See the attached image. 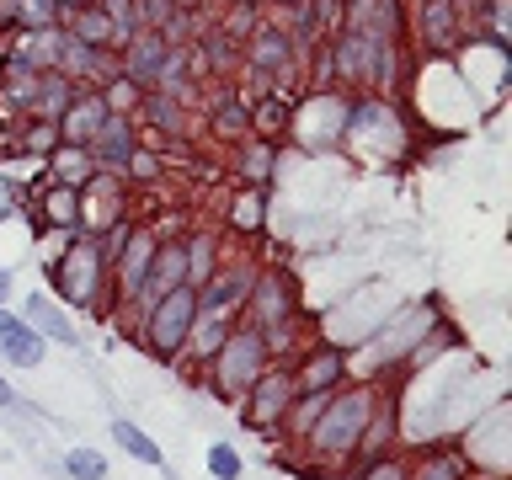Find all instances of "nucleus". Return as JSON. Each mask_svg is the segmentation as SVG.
Masks as SVG:
<instances>
[{"label": "nucleus", "mask_w": 512, "mask_h": 480, "mask_svg": "<svg viewBox=\"0 0 512 480\" xmlns=\"http://www.w3.org/2000/svg\"><path fill=\"white\" fill-rule=\"evenodd\" d=\"M368 422H374V390H336L310 427V448L315 454H352Z\"/></svg>", "instance_id": "f257e3e1"}, {"label": "nucleus", "mask_w": 512, "mask_h": 480, "mask_svg": "<svg viewBox=\"0 0 512 480\" xmlns=\"http://www.w3.org/2000/svg\"><path fill=\"white\" fill-rule=\"evenodd\" d=\"M208 363H214L219 390L230 395V400H240L256 379H262V368H267V336L251 331V326H240L235 336H224L219 352H214Z\"/></svg>", "instance_id": "f03ea898"}, {"label": "nucleus", "mask_w": 512, "mask_h": 480, "mask_svg": "<svg viewBox=\"0 0 512 480\" xmlns=\"http://www.w3.org/2000/svg\"><path fill=\"white\" fill-rule=\"evenodd\" d=\"M192 315H198V288H171L166 299H155L144 310V342L155 358H176L192 336Z\"/></svg>", "instance_id": "7ed1b4c3"}, {"label": "nucleus", "mask_w": 512, "mask_h": 480, "mask_svg": "<svg viewBox=\"0 0 512 480\" xmlns=\"http://www.w3.org/2000/svg\"><path fill=\"white\" fill-rule=\"evenodd\" d=\"M294 374H283V368H262V379L251 384V400H246V427H272L278 416L288 411V400H294Z\"/></svg>", "instance_id": "20e7f679"}, {"label": "nucleus", "mask_w": 512, "mask_h": 480, "mask_svg": "<svg viewBox=\"0 0 512 480\" xmlns=\"http://www.w3.org/2000/svg\"><path fill=\"white\" fill-rule=\"evenodd\" d=\"M96 278H102V256H96V246L80 240V246L59 262V283H64V294H70L75 304H86L96 294Z\"/></svg>", "instance_id": "39448f33"}, {"label": "nucleus", "mask_w": 512, "mask_h": 480, "mask_svg": "<svg viewBox=\"0 0 512 480\" xmlns=\"http://www.w3.org/2000/svg\"><path fill=\"white\" fill-rule=\"evenodd\" d=\"M0 352L16 363V368H32L43 358V336L27 326V320H16V315H6L0 310Z\"/></svg>", "instance_id": "423d86ee"}, {"label": "nucleus", "mask_w": 512, "mask_h": 480, "mask_svg": "<svg viewBox=\"0 0 512 480\" xmlns=\"http://www.w3.org/2000/svg\"><path fill=\"white\" fill-rule=\"evenodd\" d=\"M27 326L38 331V336H54V342H64V347H75V342H80L75 320H64V310H59L54 299H43V294H32V299H27Z\"/></svg>", "instance_id": "0eeeda50"}, {"label": "nucleus", "mask_w": 512, "mask_h": 480, "mask_svg": "<svg viewBox=\"0 0 512 480\" xmlns=\"http://www.w3.org/2000/svg\"><path fill=\"white\" fill-rule=\"evenodd\" d=\"M150 262H155V240L150 235H128V251H123V267H118L123 294H139L144 278H150Z\"/></svg>", "instance_id": "6e6552de"}, {"label": "nucleus", "mask_w": 512, "mask_h": 480, "mask_svg": "<svg viewBox=\"0 0 512 480\" xmlns=\"http://www.w3.org/2000/svg\"><path fill=\"white\" fill-rule=\"evenodd\" d=\"M112 438H118V448H123V454H134L139 464H160V448L144 438L134 422H112Z\"/></svg>", "instance_id": "1a4fd4ad"}, {"label": "nucleus", "mask_w": 512, "mask_h": 480, "mask_svg": "<svg viewBox=\"0 0 512 480\" xmlns=\"http://www.w3.org/2000/svg\"><path fill=\"white\" fill-rule=\"evenodd\" d=\"M64 470L75 480H107V459L96 454V448H70V454H64Z\"/></svg>", "instance_id": "9d476101"}, {"label": "nucleus", "mask_w": 512, "mask_h": 480, "mask_svg": "<svg viewBox=\"0 0 512 480\" xmlns=\"http://www.w3.org/2000/svg\"><path fill=\"white\" fill-rule=\"evenodd\" d=\"M459 475H464V459L459 454H432L422 470L406 475V480H459Z\"/></svg>", "instance_id": "9b49d317"}, {"label": "nucleus", "mask_w": 512, "mask_h": 480, "mask_svg": "<svg viewBox=\"0 0 512 480\" xmlns=\"http://www.w3.org/2000/svg\"><path fill=\"white\" fill-rule=\"evenodd\" d=\"M208 475H214V480H240V454H235L230 443L208 448Z\"/></svg>", "instance_id": "f8f14e48"}, {"label": "nucleus", "mask_w": 512, "mask_h": 480, "mask_svg": "<svg viewBox=\"0 0 512 480\" xmlns=\"http://www.w3.org/2000/svg\"><path fill=\"white\" fill-rule=\"evenodd\" d=\"M363 480H406V464H395V459H368Z\"/></svg>", "instance_id": "ddd939ff"}, {"label": "nucleus", "mask_w": 512, "mask_h": 480, "mask_svg": "<svg viewBox=\"0 0 512 480\" xmlns=\"http://www.w3.org/2000/svg\"><path fill=\"white\" fill-rule=\"evenodd\" d=\"M48 203H54V219L59 224H75V198H70V192H54Z\"/></svg>", "instance_id": "4468645a"}, {"label": "nucleus", "mask_w": 512, "mask_h": 480, "mask_svg": "<svg viewBox=\"0 0 512 480\" xmlns=\"http://www.w3.org/2000/svg\"><path fill=\"white\" fill-rule=\"evenodd\" d=\"M6 214H11V187L0 182V219H6Z\"/></svg>", "instance_id": "2eb2a0df"}, {"label": "nucleus", "mask_w": 512, "mask_h": 480, "mask_svg": "<svg viewBox=\"0 0 512 480\" xmlns=\"http://www.w3.org/2000/svg\"><path fill=\"white\" fill-rule=\"evenodd\" d=\"M6 294H11V272L0 267V304H6Z\"/></svg>", "instance_id": "dca6fc26"}, {"label": "nucleus", "mask_w": 512, "mask_h": 480, "mask_svg": "<svg viewBox=\"0 0 512 480\" xmlns=\"http://www.w3.org/2000/svg\"><path fill=\"white\" fill-rule=\"evenodd\" d=\"M11 400H16V390H11L6 379H0V406H11Z\"/></svg>", "instance_id": "f3484780"}]
</instances>
